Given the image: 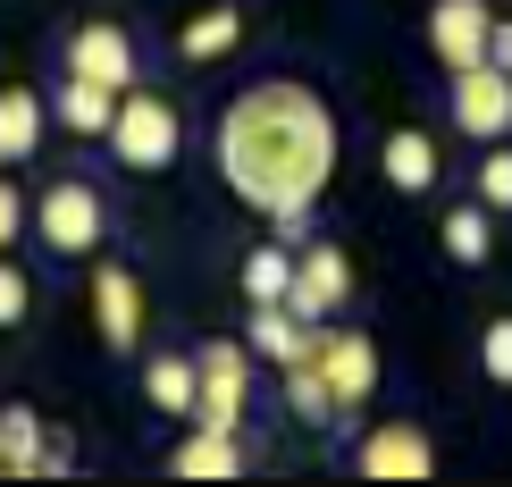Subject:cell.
<instances>
[{
	"label": "cell",
	"instance_id": "1",
	"mask_svg": "<svg viewBox=\"0 0 512 487\" xmlns=\"http://www.w3.org/2000/svg\"><path fill=\"white\" fill-rule=\"evenodd\" d=\"M219 177L236 185L252 210H269V219L319 210V194H328V177H336L328 101H319L311 84H294V76L244 84L219 110Z\"/></svg>",
	"mask_w": 512,
	"mask_h": 487
},
{
	"label": "cell",
	"instance_id": "2",
	"mask_svg": "<svg viewBox=\"0 0 512 487\" xmlns=\"http://www.w3.org/2000/svg\"><path fill=\"white\" fill-rule=\"evenodd\" d=\"M101 143H110L126 168H143V177H152V168H168V160L185 152V118H177V101L126 84V93H118V118H110V135H101Z\"/></svg>",
	"mask_w": 512,
	"mask_h": 487
},
{
	"label": "cell",
	"instance_id": "3",
	"mask_svg": "<svg viewBox=\"0 0 512 487\" xmlns=\"http://www.w3.org/2000/svg\"><path fill=\"white\" fill-rule=\"evenodd\" d=\"M34 236L51 244L59 261H84V252H101V236H110V202H101V185H84V177L42 185V202H34Z\"/></svg>",
	"mask_w": 512,
	"mask_h": 487
},
{
	"label": "cell",
	"instance_id": "4",
	"mask_svg": "<svg viewBox=\"0 0 512 487\" xmlns=\"http://www.w3.org/2000/svg\"><path fill=\"white\" fill-rule=\"evenodd\" d=\"M244 404H252V345H202L194 353V420L202 429H244Z\"/></svg>",
	"mask_w": 512,
	"mask_h": 487
},
{
	"label": "cell",
	"instance_id": "5",
	"mask_svg": "<svg viewBox=\"0 0 512 487\" xmlns=\"http://www.w3.org/2000/svg\"><path fill=\"white\" fill-rule=\"evenodd\" d=\"M311 362H319V378H328L336 412H345V404H370V395H378V345H370V336L319 320V328H311Z\"/></svg>",
	"mask_w": 512,
	"mask_h": 487
},
{
	"label": "cell",
	"instance_id": "6",
	"mask_svg": "<svg viewBox=\"0 0 512 487\" xmlns=\"http://www.w3.org/2000/svg\"><path fill=\"white\" fill-rule=\"evenodd\" d=\"M345 294H353V261L336 244H303L294 252V286H286V311L303 328H319L328 311H345Z\"/></svg>",
	"mask_w": 512,
	"mask_h": 487
},
{
	"label": "cell",
	"instance_id": "7",
	"mask_svg": "<svg viewBox=\"0 0 512 487\" xmlns=\"http://www.w3.org/2000/svg\"><path fill=\"white\" fill-rule=\"evenodd\" d=\"M454 126L479 143H504L512 135V68H496V59L454 68Z\"/></svg>",
	"mask_w": 512,
	"mask_h": 487
},
{
	"label": "cell",
	"instance_id": "8",
	"mask_svg": "<svg viewBox=\"0 0 512 487\" xmlns=\"http://www.w3.org/2000/svg\"><path fill=\"white\" fill-rule=\"evenodd\" d=\"M353 471L361 479H429L437 471V446H429L420 420H378V429L353 446Z\"/></svg>",
	"mask_w": 512,
	"mask_h": 487
},
{
	"label": "cell",
	"instance_id": "9",
	"mask_svg": "<svg viewBox=\"0 0 512 487\" xmlns=\"http://www.w3.org/2000/svg\"><path fill=\"white\" fill-rule=\"evenodd\" d=\"M487 34H496V9H487V0H429V51H437L445 76H454V68H479V59H487Z\"/></svg>",
	"mask_w": 512,
	"mask_h": 487
},
{
	"label": "cell",
	"instance_id": "10",
	"mask_svg": "<svg viewBox=\"0 0 512 487\" xmlns=\"http://www.w3.org/2000/svg\"><path fill=\"white\" fill-rule=\"evenodd\" d=\"M68 76H93V84H110V93H126V84H135V34L110 26V17L76 26L68 34Z\"/></svg>",
	"mask_w": 512,
	"mask_h": 487
},
{
	"label": "cell",
	"instance_id": "11",
	"mask_svg": "<svg viewBox=\"0 0 512 487\" xmlns=\"http://www.w3.org/2000/svg\"><path fill=\"white\" fill-rule=\"evenodd\" d=\"M93 328H101L110 353L143 345V286H135V269H93Z\"/></svg>",
	"mask_w": 512,
	"mask_h": 487
},
{
	"label": "cell",
	"instance_id": "12",
	"mask_svg": "<svg viewBox=\"0 0 512 487\" xmlns=\"http://www.w3.org/2000/svg\"><path fill=\"white\" fill-rule=\"evenodd\" d=\"M378 168H387V185L395 194H437V177H445V152L420 126H403V135H387V152H378Z\"/></svg>",
	"mask_w": 512,
	"mask_h": 487
},
{
	"label": "cell",
	"instance_id": "13",
	"mask_svg": "<svg viewBox=\"0 0 512 487\" xmlns=\"http://www.w3.org/2000/svg\"><path fill=\"white\" fill-rule=\"evenodd\" d=\"M168 471H177V479H236L244 471V437L236 429H202V420H194V437L168 454Z\"/></svg>",
	"mask_w": 512,
	"mask_h": 487
},
{
	"label": "cell",
	"instance_id": "14",
	"mask_svg": "<svg viewBox=\"0 0 512 487\" xmlns=\"http://www.w3.org/2000/svg\"><path fill=\"white\" fill-rule=\"evenodd\" d=\"M244 345L261 353V362H277V370H286V362H303V353H311V328L294 320L286 303H252V328H244Z\"/></svg>",
	"mask_w": 512,
	"mask_h": 487
},
{
	"label": "cell",
	"instance_id": "15",
	"mask_svg": "<svg viewBox=\"0 0 512 487\" xmlns=\"http://www.w3.org/2000/svg\"><path fill=\"white\" fill-rule=\"evenodd\" d=\"M51 110H59V126H68V135H110V118H118V93H110V84H93V76H68Z\"/></svg>",
	"mask_w": 512,
	"mask_h": 487
},
{
	"label": "cell",
	"instance_id": "16",
	"mask_svg": "<svg viewBox=\"0 0 512 487\" xmlns=\"http://www.w3.org/2000/svg\"><path fill=\"white\" fill-rule=\"evenodd\" d=\"M445 252H454L462 269H487L496 261V210L487 202H454L445 210Z\"/></svg>",
	"mask_w": 512,
	"mask_h": 487
},
{
	"label": "cell",
	"instance_id": "17",
	"mask_svg": "<svg viewBox=\"0 0 512 487\" xmlns=\"http://www.w3.org/2000/svg\"><path fill=\"white\" fill-rule=\"evenodd\" d=\"M143 395H152L160 412L194 420V353H152V362H143Z\"/></svg>",
	"mask_w": 512,
	"mask_h": 487
},
{
	"label": "cell",
	"instance_id": "18",
	"mask_svg": "<svg viewBox=\"0 0 512 487\" xmlns=\"http://www.w3.org/2000/svg\"><path fill=\"white\" fill-rule=\"evenodd\" d=\"M34 143H42V101L17 84V93H0V168L34 160Z\"/></svg>",
	"mask_w": 512,
	"mask_h": 487
},
{
	"label": "cell",
	"instance_id": "19",
	"mask_svg": "<svg viewBox=\"0 0 512 487\" xmlns=\"http://www.w3.org/2000/svg\"><path fill=\"white\" fill-rule=\"evenodd\" d=\"M34 462H42V420H34V404H0V471H9V479H34Z\"/></svg>",
	"mask_w": 512,
	"mask_h": 487
},
{
	"label": "cell",
	"instance_id": "20",
	"mask_svg": "<svg viewBox=\"0 0 512 487\" xmlns=\"http://www.w3.org/2000/svg\"><path fill=\"white\" fill-rule=\"evenodd\" d=\"M286 286H294V244H252L244 252V294L252 303H286Z\"/></svg>",
	"mask_w": 512,
	"mask_h": 487
},
{
	"label": "cell",
	"instance_id": "21",
	"mask_svg": "<svg viewBox=\"0 0 512 487\" xmlns=\"http://www.w3.org/2000/svg\"><path fill=\"white\" fill-rule=\"evenodd\" d=\"M236 42H244V9H227V0H219V9H202L194 26L177 34V51H185V59H227Z\"/></svg>",
	"mask_w": 512,
	"mask_h": 487
},
{
	"label": "cell",
	"instance_id": "22",
	"mask_svg": "<svg viewBox=\"0 0 512 487\" xmlns=\"http://www.w3.org/2000/svg\"><path fill=\"white\" fill-rule=\"evenodd\" d=\"M286 412L303 420V429H328V420H336V395H328V378H319L311 353H303V362H286Z\"/></svg>",
	"mask_w": 512,
	"mask_h": 487
},
{
	"label": "cell",
	"instance_id": "23",
	"mask_svg": "<svg viewBox=\"0 0 512 487\" xmlns=\"http://www.w3.org/2000/svg\"><path fill=\"white\" fill-rule=\"evenodd\" d=\"M479 202L496 210V219L512 210V143H487L479 152Z\"/></svg>",
	"mask_w": 512,
	"mask_h": 487
},
{
	"label": "cell",
	"instance_id": "24",
	"mask_svg": "<svg viewBox=\"0 0 512 487\" xmlns=\"http://www.w3.org/2000/svg\"><path fill=\"white\" fill-rule=\"evenodd\" d=\"M26 311H34L26 269H17V261H0V328H26Z\"/></svg>",
	"mask_w": 512,
	"mask_h": 487
},
{
	"label": "cell",
	"instance_id": "25",
	"mask_svg": "<svg viewBox=\"0 0 512 487\" xmlns=\"http://www.w3.org/2000/svg\"><path fill=\"white\" fill-rule=\"evenodd\" d=\"M479 370L496 378V387H512V320H487V336H479Z\"/></svg>",
	"mask_w": 512,
	"mask_h": 487
},
{
	"label": "cell",
	"instance_id": "26",
	"mask_svg": "<svg viewBox=\"0 0 512 487\" xmlns=\"http://www.w3.org/2000/svg\"><path fill=\"white\" fill-rule=\"evenodd\" d=\"M76 471V437L68 429H42V462H34V479H68Z\"/></svg>",
	"mask_w": 512,
	"mask_h": 487
},
{
	"label": "cell",
	"instance_id": "27",
	"mask_svg": "<svg viewBox=\"0 0 512 487\" xmlns=\"http://www.w3.org/2000/svg\"><path fill=\"white\" fill-rule=\"evenodd\" d=\"M17 236H26V194H17V185L0 177V252H9Z\"/></svg>",
	"mask_w": 512,
	"mask_h": 487
},
{
	"label": "cell",
	"instance_id": "28",
	"mask_svg": "<svg viewBox=\"0 0 512 487\" xmlns=\"http://www.w3.org/2000/svg\"><path fill=\"white\" fill-rule=\"evenodd\" d=\"M487 59H496V68H512V26H496V34H487Z\"/></svg>",
	"mask_w": 512,
	"mask_h": 487
}]
</instances>
